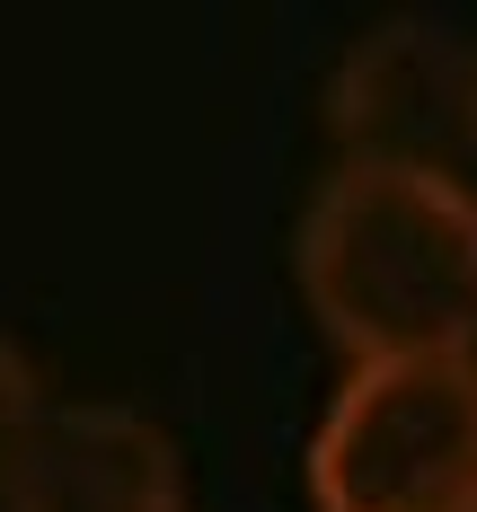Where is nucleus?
<instances>
[{"instance_id":"f257e3e1","label":"nucleus","mask_w":477,"mask_h":512,"mask_svg":"<svg viewBox=\"0 0 477 512\" xmlns=\"http://www.w3.org/2000/svg\"><path fill=\"white\" fill-rule=\"evenodd\" d=\"M292 274L345 362L477 354V186L460 168H336Z\"/></svg>"},{"instance_id":"f03ea898","label":"nucleus","mask_w":477,"mask_h":512,"mask_svg":"<svg viewBox=\"0 0 477 512\" xmlns=\"http://www.w3.org/2000/svg\"><path fill=\"white\" fill-rule=\"evenodd\" d=\"M318 512H477V354L354 362L310 433Z\"/></svg>"},{"instance_id":"7ed1b4c3","label":"nucleus","mask_w":477,"mask_h":512,"mask_svg":"<svg viewBox=\"0 0 477 512\" xmlns=\"http://www.w3.org/2000/svg\"><path fill=\"white\" fill-rule=\"evenodd\" d=\"M327 133L345 168H451L477 151L469 133V45H451L433 18H389L336 62Z\"/></svg>"},{"instance_id":"20e7f679","label":"nucleus","mask_w":477,"mask_h":512,"mask_svg":"<svg viewBox=\"0 0 477 512\" xmlns=\"http://www.w3.org/2000/svg\"><path fill=\"white\" fill-rule=\"evenodd\" d=\"M0 512H186V460L124 398H53L0 477Z\"/></svg>"},{"instance_id":"39448f33","label":"nucleus","mask_w":477,"mask_h":512,"mask_svg":"<svg viewBox=\"0 0 477 512\" xmlns=\"http://www.w3.org/2000/svg\"><path fill=\"white\" fill-rule=\"evenodd\" d=\"M45 407H53V398H45V371H36V354H27V345L0 327V477L18 468V451H27V433L45 424Z\"/></svg>"},{"instance_id":"423d86ee","label":"nucleus","mask_w":477,"mask_h":512,"mask_svg":"<svg viewBox=\"0 0 477 512\" xmlns=\"http://www.w3.org/2000/svg\"><path fill=\"white\" fill-rule=\"evenodd\" d=\"M469 133H477V45H469Z\"/></svg>"}]
</instances>
